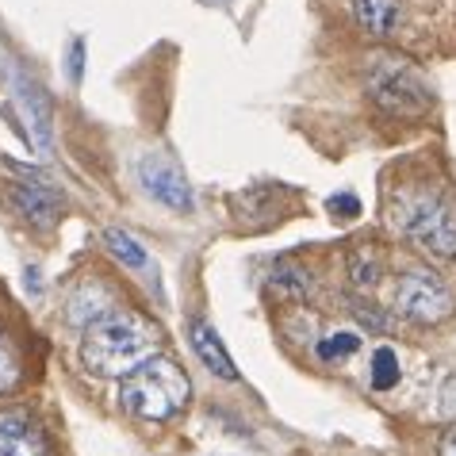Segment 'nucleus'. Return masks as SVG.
Here are the masks:
<instances>
[{
	"mask_svg": "<svg viewBox=\"0 0 456 456\" xmlns=\"http://www.w3.org/2000/svg\"><path fill=\"white\" fill-rule=\"evenodd\" d=\"M161 349V330L138 311H111L85 326L81 361L96 376H131Z\"/></svg>",
	"mask_w": 456,
	"mask_h": 456,
	"instance_id": "obj_1",
	"label": "nucleus"
},
{
	"mask_svg": "<svg viewBox=\"0 0 456 456\" xmlns=\"http://www.w3.org/2000/svg\"><path fill=\"white\" fill-rule=\"evenodd\" d=\"M391 219L422 249L456 257V200L437 188H403L391 200Z\"/></svg>",
	"mask_w": 456,
	"mask_h": 456,
	"instance_id": "obj_2",
	"label": "nucleus"
},
{
	"mask_svg": "<svg viewBox=\"0 0 456 456\" xmlns=\"http://www.w3.org/2000/svg\"><path fill=\"white\" fill-rule=\"evenodd\" d=\"M188 376L176 369L173 361L166 357H150L142 369H134L131 376H123V387H119V399L123 407L146 418V422H166V418L181 414L184 403H188Z\"/></svg>",
	"mask_w": 456,
	"mask_h": 456,
	"instance_id": "obj_3",
	"label": "nucleus"
},
{
	"mask_svg": "<svg viewBox=\"0 0 456 456\" xmlns=\"http://www.w3.org/2000/svg\"><path fill=\"white\" fill-rule=\"evenodd\" d=\"M369 93L384 111L403 116V119L426 116L429 104H434L429 81L411 66L407 58H376L372 69H369Z\"/></svg>",
	"mask_w": 456,
	"mask_h": 456,
	"instance_id": "obj_4",
	"label": "nucleus"
},
{
	"mask_svg": "<svg viewBox=\"0 0 456 456\" xmlns=\"http://www.w3.org/2000/svg\"><path fill=\"white\" fill-rule=\"evenodd\" d=\"M395 307H399V314H407L411 322L429 326V322H441L452 314V296L437 273L414 269L395 284Z\"/></svg>",
	"mask_w": 456,
	"mask_h": 456,
	"instance_id": "obj_5",
	"label": "nucleus"
},
{
	"mask_svg": "<svg viewBox=\"0 0 456 456\" xmlns=\"http://www.w3.org/2000/svg\"><path fill=\"white\" fill-rule=\"evenodd\" d=\"M138 181L146 184V192L161 200L173 211H192V188H188L184 173L176 169V161H169L166 154H142L138 161Z\"/></svg>",
	"mask_w": 456,
	"mask_h": 456,
	"instance_id": "obj_6",
	"label": "nucleus"
},
{
	"mask_svg": "<svg viewBox=\"0 0 456 456\" xmlns=\"http://www.w3.org/2000/svg\"><path fill=\"white\" fill-rule=\"evenodd\" d=\"M8 204L16 208V215L23 223L39 226V231L54 226L61 219V211H66V200H61V192L54 184H46V181H16L8 188Z\"/></svg>",
	"mask_w": 456,
	"mask_h": 456,
	"instance_id": "obj_7",
	"label": "nucleus"
},
{
	"mask_svg": "<svg viewBox=\"0 0 456 456\" xmlns=\"http://www.w3.org/2000/svg\"><path fill=\"white\" fill-rule=\"evenodd\" d=\"M0 456H54L43 426L28 411L0 414Z\"/></svg>",
	"mask_w": 456,
	"mask_h": 456,
	"instance_id": "obj_8",
	"label": "nucleus"
},
{
	"mask_svg": "<svg viewBox=\"0 0 456 456\" xmlns=\"http://www.w3.org/2000/svg\"><path fill=\"white\" fill-rule=\"evenodd\" d=\"M119 311L116 296H111V288H104L100 281H85L81 288L69 291V303H66V314L73 326H93L96 319H104V314Z\"/></svg>",
	"mask_w": 456,
	"mask_h": 456,
	"instance_id": "obj_9",
	"label": "nucleus"
},
{
	"mask_svg": "<svg viewBox=\"0 0 456 456\" xmlns=\"http://www.w3.org/2000/svg\"><path fill=\"white\" fill-rule=\"evenodd\" d=\"M353 16H357L364 35H372V39H387V35L399 31L403 4L399 0H353Z\"/></svg>",
	"mask_w": 456,
	"mask_h": 456,
	"instance_id": "obj_10",
	"label": "nucleus"
},
{
	"mask_svg": "<svg viewBox=\"0 0 456 456\" xmlns=\"http://www.w3.org/2000/svg\"><path fill=\"white\" fill-rule=\"evenodd\" d=\"M188 334H192V349L200 353V361H204L215 376L238 379V369H234L231 353L223 349V341H219V334H215V326H208L204 319H192V322H188Z\"/></svg>",
	"mask_w": 456,
	"mask_h": 456,
	"instance_id": "obj_11",
	"label": "nucleus"
},
{
	"mask_svg": "<svg viewBox=\"0 0 456 456\" xmlns=\"http://www.w3.org/2000/svg\"><path fill=\"white\" fill-rule=\"evenodd\" d=\"M104 246L111 249V257L126 265V269H146V249L126 231H104Z\"/></svg>",
	"mask_w": 456,
	"mask_h": 456,
	"instance_id": "obj_12",
	"label": "nucleus"
},
{
	"mask_svg": "<svg viewBox=\"0 0 456 456\" xmlns=\"http://www.w3.org/2000/svg\"><path fill=\"white\" fill-rule=\"evenodd\" d=\"M20 369H23L20 346H16V341H12V334H8V330H0V395L16 387Z\"/></svg>",
	"mask_w": 456,
	"mask_h": 456,
	"instance_id": "obj_13",
	"label": "nucleus"
},
{
	"mask_svg": "<svg viewBox=\"0 0 456 456\" xmlns=\"http://www.w3.org/2000/svg\"><path fill=\"white\" fill-rule=\"evenodd\" d=\"M369 379H372V387L376 391H391L399 384V357H395V349H376L372 353V372H369Z\"/></svg>",
	"mask_w": 456,
	"mask_h": 456,
	"instance_id": "obj_14",
	"label": "nucleus"
},
{
	"mask_svg": "<svg viewBox=\"0 0 456 456\" xmlns=\"http://www.w3.org/2000/svg\"><path fill=\"white\" fill-rule=\"evenodd\" d=\"M273 291L276 296H291V299H303L311 291V281L303 269H276L273 273Z\"/></svg>",
	"mask_w": 456,
	"mask_h": 456,
	"instance_id": "obj_15",
	"label": "nucleus"
},
{
	"mask_svg": "<svg viewBox=\"0 0 456 456\" xmlns=\"http://www.w3.org/2000/svg\"><path fill=\"white\" fill-rule=\"evenodd\" d=\"M361 349V334L357 330H338L330 338L319 341V357L322 361H334V357H349V353Z\"/></svg>",
	"mask_w": 456,
	"mask_h": 456,
	"instance_id": "obj_16",
	"label": "nucleus"
},
{
	"mask_svg": "<svg viewBox=\"0 0 456 456\" xmlns=\"http://www.w3.org/2000/svg\"><path fill=\"white\" fill-rule=\"evenodd\" d=\"M349 269H353V281H357L361 288H372L376 276H379L376 257H369L364 249H353V253H349Z\"/></svg>",
	"mask_w": 456,
	"mask_h": 456,
	"instance_id": "obj_17",
	"label": "nucleus"
},
{
	"mask_svg": "<svg viewBox=\"0 0 456 456\" xmlns=\"http://www.w3.org/2000/svg\"><path fill=\"white\" fill-rule=\"evenodd\" d=\"M441 414H449V418H456V376H449V384L441 387Z\"/></svg>",
	"mask_w": 456,
	"mask_h": 456,
	"instance_id": "obj_18",
	"label": "nucleus"
},
{
	"mask_svg": "<svg viewBox=\"0 0 456 456\" xmlns=\"http://www.w3.org/2000/svg\"><path fill=\"white\" fill-rule=\"evenodd\" d=\"M330 211H346V215H361V204L357 196H330V204H326Z\"/></svg>",
	"mask_w": 456,
	"mask_h": 456,
	"instance_id": "obj_19",
	"label": "nucleus"
},
{
	"mask_svg": "<svg viewBox=\"0 0 456 456\" xmlns=\"http://www.w3.org/2000/svg\"><path fill=\"white\" fill-rule=\"evenodd\" d=\"M437 456H456V429H445V437H441V445H437Z\"/></svg>",
	"mask_w": 456,
	"mask_h": 456,
	"instance_id": "obj_20",
	"label": "nucleus"
},
{
	"mask_svg": "<svg viewBox=\"0 0 456 456\" xmlns=\"http://www.w3.org/2000/svg\"><path fill=\"white\" fill-rule=\"evenodd\" d=\"M69 73L81 77V43H73V61H69Z\"/></svg>",
	"mask_w": 456,
	"mask_h": 456,
	"instance_id": "obj_21",
	"label": "nucleus"
}]
</instances>
